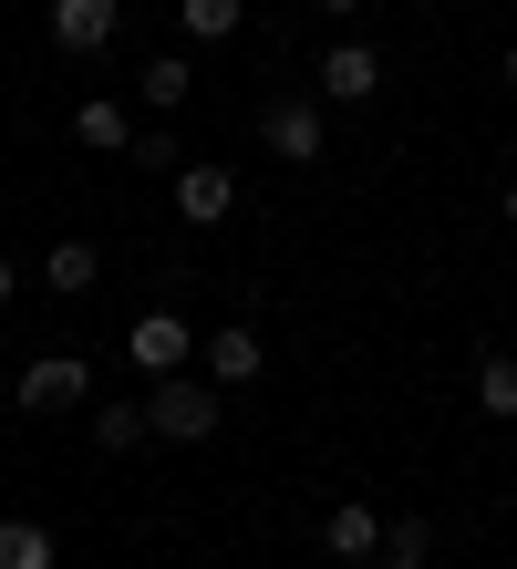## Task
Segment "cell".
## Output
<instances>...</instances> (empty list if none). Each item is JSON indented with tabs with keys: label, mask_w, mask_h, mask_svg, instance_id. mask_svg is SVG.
<instances>
[{
	"label": "cell",
	"mask_w": 517,
	"mask_h": 569,
	"mask_svg": "<svg viewBox=\"0 0 517 569\" xmlns=\"http://www.w3.org/2000/svg\"><path fill=\"white\" fill-rule=\"evenodd\" d=\"M146 425H156V435H177V446H207V435H218V383H197V373H156Z\"/></svg>",
	"instance_id": "6da1fadb"
},
{
	"label": "cell",
	"mask_w": 517,
	"mask_h": 569,
	"mask_svg": "<svg viewBox=\"0 0 517 569\" xmlns=\"http://www.w3.org/2000/svg\"><path fill=\"white\" fill-rule=\"evenodd\" d=\"M259 136H269V156H290V166H321L331 124H321V104H269V114H259Z\"/></svg>",
	"instance_id": "7a4b0ae2"
},
{
	"label": "cell",
	"mask_w": 517,
	"mask_h": 569,
	"mask_svg": "<svg viewBox=\"0 0 517 569\" xmlns=\"http://www.w3.org/2000/svg\"><path fill=\"white\" fill-rule=\"evenodd\" d=\"M83 393H93V373H83L73 352H42V362L21 373V405H31V415H62V405H83Z\"/></svg>",
	"instance_id": "3957f363"
},
{
	"label": "cell",
	"mask_w": 517,
	"mask_h": 569,
	"mask_svg": "<svg viewBox=\"0 0 517 569\" xmlns=\"http://www.w3.org/2000/svg\"><path fill=\"white\" fill-rule=\"evenodd\" d=\"M125 352L146 362V373H187V352H197V331H187L177 311H146V321L125 331Z\"/></svg>",
	"instance_id": "277c9868"
},
{
	"label": "cell",
	"mask_w": 517,
	"mask_h": 569,
	"mask_svg": "<svg viewBox=\"0 0 517 569\" xmlns=\"http://www.w3.org/2000/svg\"><path fill=\"white\" fill-rule=\"evenodd\" d=\"M115 21H125V0H52V42L62 52H103Z\"/></svg>",
	"instance_id": "5b68a950"
},
{
	"label": "cell",
	"mask_w": 517,
	"mask_h": 569,
	"mask_svg": "<svg viewBox=\"0 0 517 569\" xmlns=\"http://www.w3.org/2000/svg\"><path fill=\"white\" fill-rule=\"evenodd\" d=\"M372 83H384V62H372L362 42H331L321 52V93H331V104H372Z\"/></svg>",
	"instance_id": "8992f818"
},
{
	"label": "cell",
	"mask_w": 517,
	"mask_h": 569,
	"mask_svg": "<svg viewBox=\"0 0 517 569\" xmlns=\"http://www.w3.org/2000/svg\"><path fill=\"white\" fill-rule=\"evenodd\" d=\"M177 208H187L197 228H218V218L238 208V177H228V166H177Z\"/></svg>",
	"instance_id": "52a82bcc"
},
{
	"label": "cell",
	"mask_w": 517,
	"mask_h": 569,
	"mask_svg": "<svg viewBox=\"0 0 517 569\" xmlns=\"http://www.w3.org/2000/svg\"><path fill=\"white\" fill-rule=\"evenodd\" d=\"M259 331L249 321H228V331H207V383H259Z\"/></svg>",
	"instance_id": "ba28073f"
},
{
	"label": "cell",
	"mask_w": 517,
	"mask_h": 569,
	"mask_svg": "<svg viewBox=\"0 0 517 569\" xmlns=\"http://www.w3.org/2000/svg\"><path fill=\"white\" fill-rule=\"evenodd\" d=\"M321 539H331V559H372V549H384V518H372V497H341V508L321 518Z\"/></svg>",
	"instance_id": "9c48e42d"
},
{
	"label": "cell",
	"mask_w": 517,
	"mask_h": 569,
	"mask_svg": "<svg viewBox=\"0 0 517 569\" xmlns=\"http://www.w3.org/2000/svg\"><path fill=\"white\" fill-rule=\"evenodd\" d=\"M135 93H146V104H156V114H177V104H187V93H197V73H187V52H156V62H146V73H135Z\"/></svg>",
	"instance_id": "30bf717a"
},
{
	"label": "cell",
	"mask_w": 517,
	"mask_h": 569,
	"mask_svg": "<svg viewBox=\"0 0 517 569\" xmlns=\"http://www.w3.org/2000/svg\"><path fill=\"white\" fill-rule=\"evenodd\" d=\"M238 21H249V0H177V31H187V42H228Z\"/></svg>",
	"instance_id": "8fae6325"
},
{
	"label": "cell",
	"mask_w": 517,
	"mask_h": 569,
	"mask_svg": "<svg viewBox=\"0 0 517 569\" xmlns=\"http://www.w3.org/2000/svg\"><path fill=\"white\" fill-rule=\"evenodd\" d=\"M52 528H31V518H0V569H52Z\"/></svg>",
	"instance_id": "7c38bea8"
},
{
	"label": "cell",
	"mask_w": 517,
	"mask_h": 569,
	"mask_svg": "<svg viewBox=\"0 0 517 569\" xmlns=\"http://www.w3.org/2000/svg\"><path fill=\"white\" fill-rule=\"evenodd\" d=\"M93 270H103V259H93L83 239H62V249H42V280H52L62 300H83V290H93Z\"/></svg>",
	"instance_id": "4fadbf2b"
},
{
	"label": "cell",
	"mask_w": 517,
	"mask_h": 569,
	"mask_svg": "<svg viewBox=\"0 0 517 569\" xmlns=\"http://www.w3.org/2000/svg\"><path fill=\"white\" fill-rule=\"evenodd\" d=\"M73 136H83L93 156H115V146H135V136H125V104H115V93H93V104L73 114Z\"/></svg>",
	"instance_id": "5bb4252c"
},
{
	"label": "cell",
	"mask_w": 517,
	"mask_h": 569,
	"mask_svg": "<svg viewBox=\"0 0 517 569\" xmlns=\"http://www.w3.org/2000/svg\"><path fill=\"white\" fill-rule=\"evenodd\" d=\"M146 435H156V425H146V405H103V415H93V446H103V456L146 446Z\"/></svg>",
	"instance_id": "9a60e30c"
},
{
	"label": "cell",
	"mask_w": 517,
	"mask_h": 569,
	"mask_svg": "<svg viewBox=\"0 0 517 569\" xmlns=\"http://www.w3.org/2000/svg\"><path fill=\"white\" fill-rule=\"evenodd\" d=\"M476 405H487V415H517V352H487V362H476Z\"/></svg>",
	"instance_id": "2e32d148"
},
{
	"label": "cell",
	"mask_w": 517,
	"mask_h": 569,
	"mask_svg": "<svg viewBox=\"0 0 517 569\" xmlns=\"http://www.w3.org/2000/svg\"><path fill=\"white\" fill-rule=\"evenodd\" d=\"M125 156H135V166H146V177H177V166H187V156H177V136H135Z\"/></svg>",
	"instance_id": "e0dca14e"
},
{
	"label": "cell",
	"mask_w": 517,
	"mask_h": 569,
	"mask_svg": "<svg viewBox=\"0 0 517 569\" xmlns=\"http://www.w3.org/2000/svg\"><path fill=\"white\" fill-rule=\"evenodd\" d=\"M321 11H331V21H352V11H372V0H321Z\"/></svg>",
	"instance_id": "ac0fdd59"
},
{
	"label": "cell",
	"mask_w": 517,
	"mask_h": 569,
	"mask_svg": "<svg viewBox=\"0 0 517 569\" xmlns=\"http://www.w3.org/2000/svg\"><path fill=\"white\" fill-rule=\"evenodd\" d=\"M384 569H425V549H394V559H384Z\"/></svg>",
	"instance_id": "d6986e66"
},
{
	"label": "cell",
	"mask_w": 517,
	"mask_h": 569,
	"mask_svg": "<svg viewBox=\"0 0 517 569\" xmlns=\"http://www.w3.org/2000/svg\"><path fill=\"white\" fill-rule=\"evenodd\" d=\"M507 93H517V42H507Z\"/></svg>",
	"instance_id": "ffe728a7"
},
{
	"label": "cell",
	"mask_w": 517,
	"mask_h": 569,
	"mask_svg": "<svg viewBox=\"0 0 517 569\" xmlns=\"http://www.w3.org/2000/svg\"><path fill=\"white\" fill-rule=\"evenodd\" d=\"M0 300H11V259H0Z\"/></svg>",
	"instance_id": "44dd1931"
},
{
	"label": "cell",
	"mask_w": 517,
	"mask_h": 569,
	"mask_svg": "<svg viewBox=\"0 0 517 569\" xmlns=\"http://www.w3.org/2000/svg\"><path fill=\"white\" fill-rule=\"evenodd\" d=\"M507 218H517V187H507Z\"/></svg>",
	"instance_id": "7402d4cb"
},
{
	"label": "cell",
	"mask_w": 517,
	"mask_h": 569,
	"mask_svg": "<svg viewBox=\"0 0 517 569\" xmlns=\"http://www.w3.org/2000/svg\"><path fill=\"white\" fill-rule=\"evenodd\" d=\"M425 11H435V0H425Z\"/></svg>",
	"instance_id": "603a6c76"
}]
</instances>
